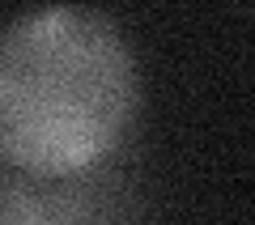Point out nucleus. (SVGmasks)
I'll return each instance as SVG.
<instances>
[{"label":"nucleus","mask_w":255,"mask_h":225,"mask_svg":"<svg viewBox=\"0 0 255 225\" xmlns=\"http://www.w3.org/2000/svg\"><path fill=\"white\" fill-rule=\"evenodd\" d=\"M136 213V187L115 157L73 174H30L0 170V221L30 225H77V221H115Z\"/></svg>","instance_id":"f03ea898"},{"label":"nucleus","mask_w":255,"mask_h":225,"mask_svg":"<svg viewBox=\"0 0 255 225\" xmlns=\"http://www.w3.org/2000/svg\"><path fill=\"white\" fill-rule=\"evenodd\" d=\"M140 111V68L98 9L51 4L0 30V162L73 174L124 149Z\"/></svg>","instance_id":"f257e3e1"}]
</instances>
